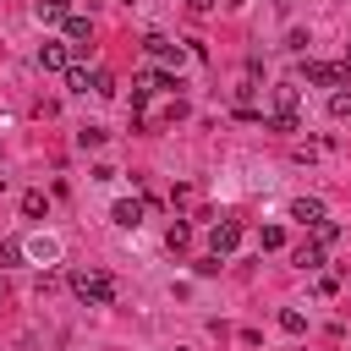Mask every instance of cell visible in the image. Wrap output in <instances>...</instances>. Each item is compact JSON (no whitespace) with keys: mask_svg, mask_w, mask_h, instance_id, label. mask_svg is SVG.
Returning <instances> with one entry per match:
<instances>
[{"mask_svg":"<svg viewBox=\"0 0 351 351\" xmlns=\"http://www.w3.org/2000/svg\"><path fill=\"white\" fill-rule=\"evenodd\" d=\"M71 291H77V302H88V307H110V302H115V280L99 274V269H77V274H71Z\"/></svg>","mask_w":351,"mask_h":351,"instance_id":"6da1fadb","label":"cell"},{"mask_svg":"<svg viewBox=\"0 0 351 351\" xmlns=\"http://www.w3.org/2000/svg\"><path fill=\"white\" fill-rule=\"evenodd\" d=\"M302 77L313 88H351V66H335V60H307Z\"/></svg>","mask_w":351,"mask_h":351,"instance_id":"7a4b0ae2","label":"cell"},{"mask_svg":"<svg viewBox=\"0 0 351 351\" xmlns=\"http://www.w3.org/2000/svg\"><path fill=\"white\" fill-rule=\"evenodd\" d=\"M208 247H214V258H230V252L241 247V219H214Z\"/></svg>","mask_w":351,"mask_h":351,"instance_id":"3957f363","label":"cell"},{"mask_svg":"<svg viewBox=\"0 0 351 351\" xmlns=\"http://www.w3.org/2000/svg\"><path fill=\"white\" fill-rule=\"evenodd\" d=\"M38 71H71V44L44 38V44H38Z\"/></svg>","mask_w":351,"mask_h":351,"instance_id":"277c9868","label":"cell"},{"mask_svg":"<svg viewBox=\"0 0 351 351\" xmlns=\"http://www.w3.org/2000/svg\"><path fill=\"white\" fill-rule=\"evenodd\" d=\"M143 49H148V55H159V60H170V66H181V60H186V44H176V38H165V33H148V38H143Z\"/></svg>","mask_w":351,"mask_h":351,"instance_id":"5b68a950","label":"cell"},{"mask_svg":"<svg viewBox=\"0 0 351 351\" xmlns=\"http://www.w3.org/2000/svg\"><path fill=\"white\" fill-rule=\"evenodd\" d=\"M143 214H148V203H143V197H121V203L110 208V219H115L121 230H137V225H143Z\"/></svg>","mask_w":351,"mask_h":351,"instance_id":"8992f818","label":"cell"},{"mask_svg":"<svg viewBox=\"0 0 351 351\" xmlns=\"http://www.w3.org/2000/svg\"><path fill=\"white\" fill-rule=\"evenodd\" d=\"M291 219L313 230L318 219H329V208H324V197H296V203H291Z\"/></svg>","mask_w":351,"mask_h":351,"instance_id":"52a82bcc","label":"cell"},{"mask_svg":"<svg viewBox=\"0 0 351 351\" xmlns=\"http://www.w3.org/2000/svg\"><path fill=\"white\" fill-rule=\"evenodd\" d=\"M22 252H27L33 263H55V258H60V241H55V236H27Z\"/></svg>","mask_w":351,"mask_h":351,"instance_id":"ba28073f","label":"cell"},{"mask_svg":"<svg viewBox=\"0 0 351 351\" xmlns=\"http://www.w3.org/2000/svg\"><path fill=\"white\" fill-rule=\"evenodd\" d=\"M60 27H66V44H71V49H88V44H93V22H88V16H66Z\"/></svg>","mask_w":351,"mask_h":351,"instance_id":"9c48e42d","label":"cell"},{"mask_svg":"<svg viewBox=\"0 0 351 351\" xmlns=\"http://www.w3.org/2000/svg\"><path fill=\"white\" fill-rule=\"evenodd\" d=\"M291 263H296L302 274H313V269H324V247H318V241H302V247L291 252Z\"/></svg>","mask_w":351,"mask_h":351,"instance_id":"30bf717a","label":"cell"},{"mask_svg":"<svg viewBox=\"0 0 351 351\" xmlns=\"http://www.w3.org/2000/svg\"><path fill=\"white\" fill-rule=\"evenodd\" d=\"M269 132H302V115L296 110H274V115H258Z\"/></svg>","mask_w":351,"mask_h":351,"instance_id":"8fae6325","label":"cell"},{"mask_svg":"<svg viewBox=\"0 0 351 351\" xmlns=\"http://www.w3.org/2000/svg\"><path fill=\"white\" fill-rule=\"evenodd\" d=\"M33 16H38V22H66V16H71V0H38Z\"/></svg>","mask_w":351,"mask_h":351,"instance_id":"7c38bea8","label":"cell"},{"mask_svg":"<svg viewBox=\"0 0 351 351\" xmlns=\"http://www.w3.org/2000/svg\"><path fill=\"white\" fill-rule=\"evenodd\" d=\"M137 82H143L148 93H165V88H181V82H176V71H143Z\"/></svg>","mask_w":351,"mask_h":351,"instance_id":"4fadbf2b","label":"cell"},{"mask_svg":"<svg viewBox=\"0 0 351 351\" xmlns=\"http://www.w3.org/2000/svg\"><path fill=\"white\" fill-rule=\"evenodd\" d=\"M22 214H27V219L49 214V197H44V192H22Z\"/></svg>","mask_w":351,"mask_h":351,"instance_id":"5bb4252c","label":"cell"},{"mask_svg":"<svg viewBox=\"0 0 351 351\" xmlns=\"http://www.w3.org/2000/svg\"><path fill=\"white\" fill-rule=\"evenodd\" d=\"M313 241H318V247H335V241H340V225H335V219H318V225H313Z\"/></svg>","mask_w":351,"mask_h":351,"instance_id":"9a60e30c","label":"cell"},{"mask_svg":"<svg viewBox=\"0 0 351 351\" xmlns=\"http://www.w3.org/2000/svg\"><path fill=\"white\" fill-rule=\"evenodd\" d=\"M329 115H335V121H351V93H346V88L329 93Z\"/></svg>","mask_w":351,"mask_h":351,"instance_id":"2e32d148","label":"cell"},{"mask_svg":"<svg viewBox=\"0 0 351 351\" xmlns=\"http://www.w3.org/2000/svg\"><path fill=\"white\" fill-rule=\"evenodd\" d=\"M258 247H263V252L285 247V230H280V225H263V230H258Z\"/></svg>","mask_w":351,"mask_h":351,"instance_id":"e0dca14e","label":"cell"},{"mask_svg":"<svg viewBox=\"0 0 351 351\" xmlns=\"http://www.w3.org/2000/svg\"><path fill=\"white\" fill-rule=\"evenodd\" d=\"M280 329H285V335H307V318H302L296 307H285V313H280Z\"/></svg>","mask_w":351,"mask_h":351,"instance_id":"ac0fdd59","label":"cell"},{"mask_svg":"<svg viewBox=\"0 0 351 351\" xmlns=\"http://www.w3.org/2000/svg\"><path fill=\"white\" fill-rule=\"evenodd\" d=\"M274 110H296V82H280L274 88Z\"/></svg>","mask_w":351,"mask_h":351,"instance_id":"d6986e66","label":"cell"},{"mask_svg":"<svg viewBox=\"0 0 351 351\" xmlns=\"http://www.w3.org/2000/svg\"><path fill=\"white\" fill-rule=\"evenodd\" d=\"M104 137H110V132H104V126H82V132H77V148H99V143H104Z\"/></svg>","mask_w":351,"mask_h":351,"instance_id":"ffe728a7","label":"cell"},{"mask_svg":"<svg viewBox=\"0 0 351 351\" xmlns=\"http://www.w3.org/2000/svg\"><path fill=\"white\" fill-rule=\"evenodd\" d=\"M165 241H170V252H176V247H186V241H192V230H186V225H181V219H176V225H170V230H165Z\"/></svg>","mask_w":351,"mask_h":351,"instance_id":"44dd1931","label":"cell"},{"mask_svg":"<svg viewBox=\"0 0 351 351\" xmlns=\"http://www.w3.org/2000/svg\"><path fill=\"white\" fill-rule=\"evenodd\" d=\"M88 88H93V93H115V77H110V71H93Z\"/></svg>","mask_w":351,"mask_h":351,"instance_id":"7402d4cb","label":"cell"},{"mask_svg":"<svg viewBox=\"0 0 351 351\" xmlns=\"http://www.w3.org/2000/svg\"><path fill=\"white\" fill-rule=\"evenodd\" d=\"M27 252H22V241H0V263H22Z\"/></svg>","mask_w":351,"mask_h":351,"instance_id":"603a6c76","label":"cell"},{"mask_svg":"<svg viewBox=\"0 0 351 351\" xmlns=\"http://www.w3.org/2000/svg\"><path fill=\"white\" fill-rule=\"evenodd\" d=\"M66 82H71V93H88V71H82V66H71V71H66Z\"/></svg>","mask_w":351,"mask_h":351,"instance_id":"cb8c5ba5","label":"cell"},{"mask_svg":"<svg viewBox=\"0 0 351 351\" xmlns=\"http://www.w3.org/2000/svg\"><path fill=\"white\" fill-rule=\"evenodd\" d=\"M186 5H192L197 16H203V11H214V0H186Z\"/></svg>","mask_w":351,"mask_h":351,"instance_id":"d4e9b609","label":"cell"},{"mask_svg":"<svg viewBox=\"0 0 351 351\" xmlns=\"http://www.w3.org/2000/svg\"><path fill=\"white\" fill-rule=\"evenodd\" d=\"M115 5H132V0H115Z\"/></svg>","mask_w":351,"mask_h":351,"instance_id":"484cf974","label":"cell"},{"mask_svg":"<svg viewBox=\"0 0 351 351\" xmlns=\"http://www.w3.org/2000/svg\"><path fill=\"white\" fill-rule=\"evenodd\" d=\"M346 66H351V60H346Z\"/></svg>","mask_w":351,"mask_h":351,"instance_id":"4316f807","label":"cell"}]
</instances>
